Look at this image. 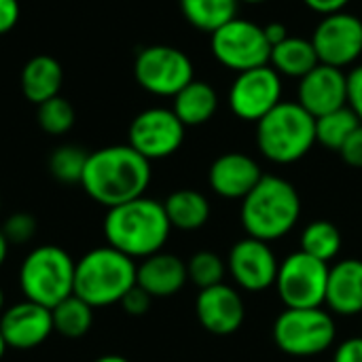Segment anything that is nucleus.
<instances>
[{
	"mask_svg": "<svg viewBox=\"0 0 362 362\" xmlns=\"http://www.w3.org/2000/svg\"><path fill=\"white\" fill-rule=\"evenodd\" d=\"M297 100L314 119L344 108L348 106V74L341 68L318 64L299 81Z\"/></svg>",
	"mask_w": 362,
	"mask_h": 362,
	"instance_id": "nucleus-16",
	"label": "nucleus"
},
{
	"mask_svg": "<svg viewBox=\"0 0 362 362\" xmlns=\"http://www.w3.org/2000/svg\"><path fill=\"white\" fill-rule=\"evenodd\" d=\"M333 362H362V337H352L339 344Z\"/></svg>",
	"mask_w": 362,
	"mask_h": 362,
	"instance_id": "nucleus-37",
	"label": "nucleus"
},
{
	"mask_svg": "<svg viewBox=\"0 0 362 362\" xmlns=\"http://www.w3.org/2000/svg\"><path fill=\"white\" fill-rule=\"evenodd\" d=\"M261 178V165L244 153H225L208 170L210 189L223 199H244Z\"/></svg>",
	"mask_w": 362,
	"mask_h": 362,
	"instance_id": "nucleus-18",
	"label": "nucleus"
},
{
	"mask_svg": "<svg viewBox=\"0 0 362 362\" xmlns=\"http://www.w3.org/2000/svg\"><path fill=\"white\" fill-rule=\"evenodd\" d=\"M320 64L316 49L310 38L303 36H288L276 47H272L269 55V66L280 74V76H291V78H303L310 74L316 66Z\"/></svg>",
	"mask_w": 362,
	"mask_h": 362,
	"instance_id": "nucleus-23",
	"label": "nucleus"
},
{
	"mask_svg": "<svg viewBox=\"0 0 362 362\" xmlns=\"http://www.w3.org/2000/svg\"><path fill=\"white\" fill-rule=\"evenodd\" d=\"M314 144L316 119L299 102H280L257 123V146L272 163H297Z\"/></svg>",
	"mask_w": 362,
	"mask_h": 362,
	"instance_id": "nucleus-5",
	"label": "nucleus"
},
{
	"mask_svg": "<svg viewBox=\"0 0 362 362\" xmlns=\"http://www.w3.org/2000/svg\"><path fill=\"white\" fill-rule=\"evenodd\" d=\"M64 85V68L51 55H34L21 70V91L32 104H42L55 95Z\"/></svg>",
	"mask_w": 362,
	"mask_h": 362,
	"instance_id": "nucleus-21",
	"label": "nucleus"
},
{
	"mask_svg": "<svg viewBox=\"0 0 362 362\" xmlns=\"http://www.w3.org/2000/svg\"><path fill=\"white\" fill-rule=\"evenodd\" d=\"M361 125V119L354 115L350 106L337 108L329 115H322L316 119V144L329 148V151H341L346 140L352 136V132Z\"/></svg>",
	"mask_w": 362,
	"mask_h": 362,
	"instance_id": "nucleus-27",
	"label": "nucleus"
},
{
	"mask_svg": "<svg viewBox=\"0 0 362 362\" xmlns=\"http://www.w3.org/2000/svg\"><path fill=\"white\" fill-rule=\"evenodd\" d=\"M301 250L331 263L341 250V231L331 221H314L301 233Z\"/></svg>",
	"mask_w": 362,
	"mask_h": 362,
	"instance_id": "nucleus-28",
	"label": "nucleus"
},
{
	"mask_svg": "<svg viewBox=\"0 0 362 362\" xmlns=\"http://www.w3.org/2000/svg\"><path fill=\"white\" fill-rule=\"evenodd\" d=\"M227 267L240 288L261 293L276 284L280 263L267 242L248 235L233 244Z\"/></svg>",
	"mask_w": 362,
	"mask_h": 362,
	"instance_id": "nucleus-14",
	"label": "nucleus"
},
{
	"mask_svg": "<svg viewBox=\"0 0 362 362\" xmlns=\"http://www.w3.org/2000/svg\"><path fill=\"white\" fill-rule=\"evenodd\" d=\"M240 0H180L182 17L199 32L212 34L238 17Z\"/></svg>",
	"mask_w": 362,
	"mask_h": 362,
	"instance_id": "nucleus-25",
	"label": "nucleus"
},
{
	"mask_svg": "<svg viewBox=\"0 0 362 362\" xmlns=\"http://www.w3.org/2000/svg\"><path fill=\"white\" fill-rule=\"evenodd\" d=\"M0 210H2V197H0Z\"/></svg>",
	"mask_w": 362,
	"mask_h": 362,
	"instance_id": "nucleus-45",
	"label": "nucleus"
},
{
	"mask_svg": "<svg viewBox=\"0 0 362 362\" xmlns=\"http://www.w3.org/2000/svg\"><path fill=\"white\" fill-rule=\"evenodd\" d=\"M301 216V197L286 178L263 174L257 187L242 199V225L250 238L276 242L288 235Z\"/></svg>",
	"mask_w": 362,
	"mask_h": 362,
	"instance_id": "nucleus-3",
	"label": "nucleus"
},
{
	"mask_svg": "<svg viewBox=\"0 0 362 362\" xmlns=\"http://www.w3.org/2000/svg\"><path fill=\"white\" fill-rule=\"evenodd\" d=\"M93 362H129V361H127V358H123V356H119V354H106V356L95 358Z\"/></svg>",
	"mask_w": 362,
	"mask_h": 362,
	"instance_id": "nucleus-41",
	"label": "nucleus"
},
{
	"mask_svg": "<svg viewBox=\"0 0 362 362\" xmlns=\"http://www.w3.org/2000/svg\"><path fill=\"white\" fill-rule=\"evenodd\" d=\"M341 159L350 165V168H358L362 170V123L352 132V136L346 140V144L339 151Z\"/></svg>",
	"mask_w": 362,
	"mask_h": 362,
	"instance_id": "nucleus-34",
	"label": "nucleus"
},
{
	"mask_svg": "<svg viewBox=\"0 0 362 362\" xmlns=\"http://www.w3.org/2000/svg\"><path fill=\"white\" fill-rule=\"evenodd\" d=\"M225 261L216 255V252H210V250H199L195 252L189 261H187V274H189V280L202 288H210V286H216V284H223V278H225Z\"/></svg>",
	"mask_w": 362,
	"mask_h": 362,
	"instance_id": "nucleus-31",
	"label": "nucleus"
},
{
	"mask_svg": "<svg viewBox=\"0 0 362 362\" xmlns=\"http://www.w3.org/2000/svg\"><path fill=\"white\" fill-rule=\"evenodd\" d=\"M329 284V263L299 250L288 255L276 278V288L286 308L308 310L322 308Z\"/></svg>",
	"mask_w": 362,
	"mask_h": 362,
	"instance_id": "nucleus-10",
	"label": "nucleus"
},
{
	"mask_svg": "<svg viewBox=\"0 0 362 362\" xmlns=\"http://www.w3.org/2000/svg\"><path fill=\"white\" fill-rule=\"evenodd\" d=\"M6 348H8V346H6V341H4V337H2V331H0V358L4 356Z\"/></svg>",
	"mask_w": 362,
	"mask_h": 362,
	"instance_id": "nucleus-42",
	"label": "nucleus"
},
{
	"mask_svg": "<svg viewBox=\"0 0 362 362\" xmlns=\"http://www.w3.org/2000/svg\"><path fill=\"white\" fill-rule=\"evenodd\" d=\"M19 0H0V36L8 34L19 21Z\"/></svg>",
	"mask_w": 362,
	"mask_h": 362,
	"instance_id": "nucleus-36",
	"label": "nucleus"
},
{
	"mask_svg": "<svg viewBox=\"0 0 362 362\" xmlns=\"http://www.w3.org/2000/svg\"><path fill=\"white\" fill-rule=\"evenodd\" d=\"M172 229L197 231L210 218V202L195 189H178L163 202Z\"/></svg>",
	"mask_w": 362,
	"mask_h": 362,
	"instance_id": "nucleus-24",
	"label": "nucleus"
},
{
	"mask_svg": "<svg viewBox=\"0 0 362 362\" xmlns=\"http://www.w3.org/2000/svg\"><path fill=\"white\" fill-rule=\"evenodd\" d=\"M337 337L335 320L322 308L293 310L286 308L274 322L276 346L297 358L318 356L327 352Z\"/></svg>",
	"mask_w": 362,
	"mask_h": 362,
	"instance_id": "nucleus-7",
	"label": "nucleus"
},
{
	"mask_svg": "<svg viewBox=\"0 0 362 362\" xmlns=\"http://www.w3.org/2000/svg\"><path fill=\"white\" fill-rule=\"evenodd\" d=\"M151 303H153V297L138 284L132 291H127V295L121 299V305L129 316H144L151 310Z\"/></svg>",
	"mask_w": 362,
	"mask_h": 362,
	"instance_id": "nucleus-33",
	"label": "nucleus"
},
{
	"mask_svg": "<svg viewBox=\"0 0 362 362\" xmlns=\"http://www.w3.org/2000/svg\"><path fill=\"white\" fill-rule=\"evenodd\" d=\"M74 269L76 261L64 248L38 246L19 267V288L28 301L53 310L74 295Z\"/></svg>",
	"mask_w": 362,
	"mask_h": 362,
	"instance_id": "nucleus-6",
	"label": "nucleus"
},
{
	"mask_svg": "<svg viewBox=\"0 0 362 362\" xmlns=\"http://www.w3.org/2000/svg\"><path fill=\"white\" fill-rule=\"evenodd\" d=\"M51 318L55 333L68 339H78L87 335L93 325V308L76 295H70L51 310Z\"/></svg>",
	"mask_w": 362,
	"mask_h": 362,
	"instance_id": "nucleus-26",
	"label": "nucleus"
},
{
	"mask_svg": "<svg viewBox=\"0 0 362 362\" xmlns=\"http://www.w3.org/2000/svg\"><path fill=\"white\" fill-rule=\"evenodd\" d=\"M0 331L8 348L32 350L49 339L53 333L51 310L32 301L11 305L0 316Z\"/></svg>",
	"mask_w": 362,
	"mask_h": 362,
	"instance_id": "nucleus-17",
	"label": "nucleus"
},
{
	"mask_svg": "<svg viewBox=\"0 0 362 362\" xmlns=\"http://www.w3.org/2000/svg\"><path fill=\"white\" fill-rule=\"evenodd\" d=\"M38 125L45 134L49 136H64L72 129L74 121H76V112L72 108V104L62 98L55 95L42 104H38V112H36Z\"/></svg>",
	"mask_w": 362,
	"mask_h": 362,
	"instance_id": "nucleus-30",
	"label": "nucleus"
},
{
	"mask_svg": "<svg viewBox=\"0 0 362 362\" xmlns=\"http://www.w3.org/2000/svg\"><path fill=\"white\" fill-rule=\"evenodd\" d=\"M172 110L176 112V117L182 121L185 127L204 125L218 110V93L210 83L193 78L187 87H182L174 95Z\"/></svg>",
	"mask_w": 362,
	"mask_h": 362,
	"instance_id": "nucleus-22",
	"label": "nucleus"
},
{
	"mask_svg": "<svg viewBox=\"0 0 362 362\" xmlns=\"http://www.w3.org/2000/svg\"><path fill=\"white\" fill-rule=\"evenodd\" d=\"M151 176L153 170L146 157L129 144H112L89 153L81 187L100 206L115 208L142 197Z\"/></svg>",
	"mask_w": 362,
	"mask_h": 362,
	"instance_id": "nucleus-1",
	"label": "nucleus"
},
{
	"mask_svg": "<svg viewBox=\"0 0 362 362\" xmlns=\"http://www.w3.org/2000/svg\"><path fill=\"white\" fill-rule=\"evenodd\" d=\"M325 303L337 316L362 314V261L346 259L329 267Z\"/></svg>",
	"mask_w": 362,
	"mask_h": 362,
	"instance_id": "nucleus-20",
	"label": "nucleus"
},
{
	"mask_svg": "<svg viewBox=\"0 0 362 362\" xmlns=\"http://www.w3.org/2000/svg\"><path fill=\"white\" fill-rule=\"evenodd\" d=\"M308 8H312L314 13L320 15H331V13H339L346 11V6L350 4V0H301Z\"/></svg>",
	"mask_w": 362,
	"mask_h": 362,
	"instance_id": "nucleus-38",
	"label": "nucleus"
},
{
	"mask_svg": "<svg viewBox=\"0 0 362 362\" xmlns=\"http://www.w3.org/2000/svg\"><path fill=\"white\" fill-rule=\"evenodd\" d=\"M185 125L172 108H146L134 117L127 132V144L148 161L174 155L185 142Z\"/></svg>",
	"mask_w": 362,
	"mask_h": 362,
	"instance_id": "nucleus-11",
	"label": "nucleus"
},
{
	"mask_svg": "<svg viewBox=\"0 0 362 362\" xmlns=\"http://www.w3.org/2000/svg\"><path fill=\"white\" fill-rule=\"evenodd\" d=\"M240 2H244V4H263L267 0H240Z\"/></svg>",
	"mask_w": 362,
	"mask_h": 362,
	"instance_id": "nucleus-43",
	"label": "nucleus"
},
{
	"mask_svg": "<svg viewBox=\"0 0 362 362\" xmlns=\"http://www.w3.org/2000/svg\"><path fill=\"white\" fill-rule=\"evenodd\" d=\"M195 314L208 333L225 337L240 331L246 318V305L242 295L223 282L199 291L195 299Z\"/></svg>",
	"mask_w": 362,
	"mask_h": 362,
	"instance_id": "nucleus-15",
	"label": "nucleus"
},
{
	"mask_svg": "<svg viewBox=\"0 0 362 362\" xmlns=\"http://www.w3.org/2000/svg\"><path fill=\"white\" fill-rule=\"evenodd\" d=\"M189 280L187 263L170 252H157L138 265L136 284L144 288L153 299H165L176 295Z\"/></svg>",
	"mask_w": 362,
	"mask_h": 362,
	"instance_id": "nucleus-19",
	"label": "nucleus"
},
{
	"mask_svg": "<svg viewBox=\"0 0 362 362\" xmlns=\"http://www.w3.org/2000/svg\"><path fill=\"white\" fill-rule=\"evenodd\" d=\"M6 255H8V240H6V235L2 233V227H0V267H2L4 261H6Z\"/></svg>",
	"mask_w": 362,
	"mask_h": 362,
	"instance_id": "nucleus-40",
	"label": "nucleus"
},
{
	"mask_svg": "<svg viewBox=\"0 0 362 362\" xmlns=\"http://www.w3.org/2000/svg\"><path fill=\"white\" fill-rule=\"evenodd\" d=\"M136 83L159 98H174L195 78L191 57L172 45H148L134 59Z\"/></svg>",
	"mask_w": 362,
	"mask_h": 362,
	"instance_id": "nucleus-8",
	"label": "nucleus"
},
{
	"mask_svg": "<svg viewBox=\"0 0 362 362\" xmlns=\"http://www.w3.org/2000/svg\"><path fill=\"white\" fill-rule=\"evenodd\" d=\"M2 308H4V293L0 288V316H2Z\"/></svg>",
	"mask_w": 362,
	"mask_h": 362,
	"instance_id": "nucleus-44",
	"label": "nucleus"
},
{
	"mask_svg": "<svg viewBox=\"0 0 362 362\" xmlns=\"http://www.w3.org/2000/svg\"><path fill=\"white\" fill-rule=\"evenodd\" d=\"M263 30H265V38H267V42L272 47H276L278 42H282L284 38L291 36L288 30H286V25L284 23H278V21H272V23L263 25Z\"/></svg>",
	"mask_w": 362,
	"mask_h": 362,
	"instance_id": "nucleus-39",
	"label": "nucleus"
},
{
	"mask_svg": "<svg viewBox=\"0 0 362 362\" xmlns=\"http://www.w3.org/2000/svg\"><path fill=\"white\" fill-rule=\"evenodd\" d=\"M89 153L74 144H62L49 155V172L62 185H81Z\"/></svg>",
	"mask_w": 362,
	"mask_h": 362,
	"instance_id": "nucleus-29",
	"label": "nucleus"
},
{
	"mask_svg": "<svg viewBox=\"0 0 362 362\" xmlns=\"http://www.w3.org/2000/svg\"><path fill=\"white\" fill-rule=\"evenodd\" d=\"M210 49L221 66L238 74L267 66L272 55V45L265 38L263 25L240 17L210 34Z\"/></svg>",
	"mask_w": 362,
	"mask_h": 362,
	"instance_id": "nucleus-9",
	"label": "nucleus"
},
{
	"mask_svg": "<svg viewBox=\"0 0 362 362\" xmlns=\"http://www.w3.org/2000/svg\"><path fill=\"white\" fill-rule=\"evenodd\" d=\"M310 40L320 64L344 70L362 55V19L348 11L325 15Z\"/></svg>",
	"mask_w": 362,
	"mask_h": 362,
	"instance_id": "nucleus-13",
	"label": "nucleus"
},
{
	"mask_svg": "<svg viewBox=\"0 0 362 362\" xmlns=\"http://www.w3.org/2000/svg\"><path fill=\"white\" fill-rule=\"evenodd\" d=\"M282 76L267 64L240 72L229 89L231 112L248 123H259L282 102Z\"/></svg>",
	"mask_w": 362,
	"mask_h": 362,
	"instance_id": "nucleus-12",
	"label": "nucleus"
},
{
	"mask_svg": "<svg viewBox=\"0 0 362 362\" xmlns=\"http://www.w3.org/2000/svg\"><path fill=\"white\" fill-rule=\"evenodd\" d=\"M348 106L362 123V66H356L348 72Z\"/></svg>",
	"mask_w": 362,
	"mask_h": 362,
	"instance_id": "nucleus-35",
	"label": "nucleus"
},
{
	"mask_svg": "<svg viewBox=\"0 0 362 362\" xmlns=\"http://www.w3.org/2000/svg\"><path fill=\"white\" fill-rule=\"evenodd\" d=\"M2 233L8 244H28L36 235V218L25 212L11 214L2 225Z\"/></svg>",
	"mask_w": 362,
	"mask_h": 362,
	"instance_id": "nucleus-32",
	"label": "nucleus"
},
{
	"mask_svg": "<svg viewBox=\"0 0 362 362\" xmlns=\"http://www.w3.org/2000/svg\"><path fill=\"white\" fill-rule=\"evenodd\" d=\"M138 265L112 246H100L83 255L74 269V295L91 308H108L136 286Z\"/></svg>",
	"mask_w": 362,
	"mask_h": 362,
	"instance_id": "nucleus-4",
	"label": "nucleus"
},
{
	"mask_svg": "<svg viewBox=\"0 0 362 362\" xmlns=\"http://www.w3.org/2000/svg\"><path fill=\"white\" fill-rule=\"evenodd\" d=\"M170 231L172 225L163 204L144 195L108 208L104 216V238L108 246L129 259H146L161 252Z\"/></svg>",
	"mask_w": 362,
	"mask_h": 362,
	"instance_id": "nucleus-2",
	"label": "nucleus"
}]
</instances>
